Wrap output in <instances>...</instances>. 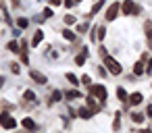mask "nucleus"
I'll return each instance as SVG.
<instances>
[{
    "mask_svg": "<svg viewBox=\"0 0 152 133\" xmlns=\"http://www.w3.org/2000/svg\"><path fill=\"white\" fill-rule=\"evenodd\" d=\"M104 65H106V69H108V73H113V75H121V65L115 60V58H110L108 54L104 56Z\"/></svg>",
    "mask_w": 152,
    "mask_h": 133,
    "instance_id": "nucleus-1",
    "label": "nucleus"
},
{
    "mask_svg": "<svg viewBox=\"0 0 152 133\" xmlns=\"http://www.w3.org/2000/svg\"><path fill=\"white\" fill-rule=\"evenodd\" d=\"M0 125H2L4 129H15V127H17V121H15L9 112H2V114H0Z\"/></svg>",
    "mask_w": 152,
    "mask_h": 133,
    "instance_id": "nucleus-2",
    "label": "nucleus"
},
{
    "mask_svg": "<svg viewBox=\"0 0 152 133\" xmlns=\"http://www.w3.org/2000/svg\"><path fill=\"white\" fill-rule=\"evenodd\" d=\"M90 94L96 96L98 100H106V87L104 85H90Z\"/></svg>",
    "mask_w": 152,
    "mask_h": 133,
    "instance_id": "nucleus-3",
    "label": "nucleus"
},
{
    "mask_svg": "<svg viewBox=\"0 0 152 133\" xmlns=\"http://www.w3.org/2000/svg\"><path fill=\"white\" fill-rule=\"evenodd\" d=\"M121 9H123V13H125L127 17H129V15H133V13H140V7H135V4L131 2V0H125Z\"/></svg>",
    "mask_w": 152,
    "mask_h": 133,
    "instance_id": "nucleus-4",
    "label": "nucleus"
},
{
    "mask_svg": "<svg viewBox=\"0 0 152 133\" xmlns=\"http://www.w3.org/2000/svg\"><path fill=\"white\" fill-rule=\"evenodd\" d=\"M119 9H121V7H119V2H113V4L108 7V11H106V19H108V21H113V19L117 17Z\"/></svg>",
    "mask_w": 152,
    "mask_h": 133,
    "instance_id": "nucleus-5",
    "label": "nucleus"
},
{
    "mask_svg": "<svg viewBox=\"0 0 152 133\" xmlns=\"http://www.w3.org/2000/svg\"><path fill=\"white\" fill-rule=\"evenodd\" d=\"M29 77H31L34 81H38V83H46V81H48V79H46V75H42V73H40V71H36V69H31V71H29Z\"/></svg>",
    "mask_w": 152,
    "mask_h": 133,
    "instance_id": "nucleus-6",
    "label": "nucleus"
},
{
    "mask_svg": "<svg viewBox=\"0 0 152 133\" xmlns=\"http://www.w3.org/2000/svg\"><path fill=\"white\" fill-rule=\"evenodd\" d=\"M142 100H144V98H142V94H137V92L129 96V104H131V106H137V104H142Z\"/></svg>",
    "mask_w": 152,
    "mask_h": 133,
    "instance_id": "nucleus-7",
    "label": "nucleus"
},
{
    "mask_svg": "<svg viewBox=\"0 0 152 133\" xmlns=\"http://www.w3.org/2000/svg\"><path fill=\"white\" fill-rule=\"evenodd\" d=\"M42 40H44V31H36V33H34V40H31V46H34V48L40 46Z\"/></svg>",
    "mask_w": 152,
    "mask_h": 133,
    "instance_id": "nucleus-8",
    "label": "nucleus"
},
{
    "mask_svg": "<svg viewBox=\"0 0 152 133\" xmlns=\"http://www.w3.org/2000/svg\"><path fill=\"white\" fill-rule=\"evenodd\" d=\"M77 116H81V118H92L94 112H92L90 108H79V110H77Z\"/></svg>",
    "mask_w": 152,
    "mask_h": 133,
    "instance_id": "nucleus-9",
    "label": "nucleus"
},
{
    "mask_svg": "<svg viewBox=\"0 0 152 133\" xmlns=\"http://www.w3.org/2000/svg\"><path fill=\"white\" fill-rule=\"evenodd\" d=\"M133 73H135V75H144V73H146V67H144V63H142V60L133 65Z\"/></svg>",
    "mask_w": 152,
    "mask_h": 133,
    "instance_id": "nucleus-10",
    "label": "nucleus"
},
{
    "mask_svg": "<svg viewBox=\"0 0 152 133\" xmlns=\"http://www.w3.org/2000/svg\"><path fill=\"white\" fill-rule=\"evenodd\" d=\"M86 102H88V108H90L92 112H98V110H100V106H98V104L94 102V96H92V98H88Z\"/></svg>",
    "mask_w": 152,
    "mask_h": 133,
    "instance_id": "nucleus-11",
    "label": "nucleus"
},
{
    "mask_svg": "<svg viewBox=\"0 0 152 133\" xmlns=\"http://www.w3.org/2000/svg\"><path fill=\"white\" fill-rule=\"evenodd\" d=\"M144 29H146V36H148V42H150V46H152V21H146V25H144Z\"/></svg>",
    "mask_w": 152,
    "mask_h": 133,
    "instance_id": "nucleus-12",
    "label": "nucleus"
},
{
    "mask_svg": "<svg viewBox=\"0 0 152 133\" xmlns=\"http://www.w3.org/2000/svg\"><path fill=\"white\" fill-rule=\"evenodd\" d=\"M117 96H119V100H123V102H129V96H127V92H125L123 87H119V89H117Z\"/></svg>",
    "mask_w": 152,
    "mask_h": 133,
    "instance_id": "nucleus-13",
    "label": "nucleus"
},
{
    "mask_svg": "<svg viewBox=\"0 0 152 133\" xmlns=\"http://www.w3.org/2000/svg\"><path fill=\"white\" fill-rule=\"evenodd\" d=\"M63 38L69 40V42H73V40H75V33H73L71 29H63Z\"/></svg>",
    "mask_w": 152,
    "mask_h": 133,
    "instance_id": "nucleus-14",
    "label": "nucleus"
},
{
    "mask_svg": "<svg viewBox=\"0 0 152 133\" xmlns=\"http://www.w3.org/2000/svg\"><path fill=\"white\" fill-rule=\"evenodd\" d=\"M65 98L75 100V98H81V94H79V92H75V89H71V92H65Z\"/></svg>",
    "mask_w": 152,
    "mask_h": 133,
    "instance_id": "nucleus-15",
    "label": "nucleus"
},
{
    "mask_svg": "<svg viewBox=\"0 0 152 133\" xmlns=\"http://www.w3.org/2000/svg\"><path fill=\"white\" fill-rule=\"evenodd\" d=\"M102 4H104V0H98V2H96V4L92 7V11H90V15H96V13H98V11L102 9Z\"/></svg>",
    "mask_w": 152,
    "mask_h": 133,
    "instance_id": "nucleus-16",
    "label": "nucleus"
},
{
    "mask_svg": "<svg viewBox=\"0 0 152 133\" xmlns=\"http://www.w3.org/2000/svg\"><path fill=\"white\" fill-rule=\"evenodd\" d=\"M21 125H23L25 129H34V127H36V125H34V121H31L29 116H27V118H23V123H21Z\"/></svg>",
    "mask_w": 152,
    "mask_h": 133,
    "instance_id": "nucleus-17",
    "label": "nucleus"
},
{
    "mask_svg": "<svg viewBox=\"0 0 152 133\" xmlns=\"http://www.w3.org/2000/svg\"><path fill=\"white\" fill-rule=\"evenodd\" d=\"M86 56H88V54H83V52H81V54H77V56H75V63H77V65L81 67V65L86 63Z\"/></svg>",
    "mask_w": 152,
    "mask_h": 133,
    "instance_id": "nucleus-18",
    "label": "nucleus"
},
{
    "mask_svg": "<svg viewBox=\"0 0 152 133\" xmlns=\"http://www.w3.org/2000/svg\"><path fill=\"white\" fill-rule=\"evenodd\" d=\"M67 79H69V81H71L73 85H79V79H77V77L73 75V73H67Z\"/></svg>",
    "mask_w": 152,
    "mask_h": 133,
    "instance_id": "nucleus-19",
    "label": "nucleus"
},
{
    "mask_svg": "<svg viewBox=\"0 0 152 133\" xmlns=\"http://www.w3.org/2000/svg\"><path fill=\"white\" fill-rule=\"evenodd\" d=\"M104 36H106V29H104V27H98V33H96V38H98V40H104Z\"/></svg>",
    "mask_w": 152,
    "mask_h": 133,
    "instance_id": "nucleus-20",
    "label": "nucleus"
},
{
    "mask_svg": "<svg viewBox=\"0 0 152 133\" xmlns=\"http://www.w3.org/2000/svg\"><path fill=\"white\" fill-rule=\"evenodd\" d=\"M11 52H19V46H17V42H9V46H7Z\"/></svg>",
    "mask_w": 152,
    "mask_h": 133,
    "instance_id": "nucleus-21",
    "label": "nucleus"
},
{
    "mask_svg": "<svg viewBox=\"0 0 152 133\" xmlns=\"http://www.w3.org/2000/svg\"><path fill=\"white\" fill-rule=\"evenodd\" d=\"M131 118H133L135 123H142V121H144V114H140V112H133V114H131Z\"/></svg>",
    "mask_w": 152,
    "mask_h": 133,
    "instance_id": "nucleus-22",
    "label": "nucleus"
},
{
    "mask_svg": "<svg viewBox=\"0 0 152 133\" xmlns=\"http://www.w3.org/2000/svg\"><path fill=\"white\" fill-rule=\"evenodd\" d=\"M65 23H67V25H73V23H75V17H73V15H67V17H65Z\"/></svg>",
    "mask_w": 152,
    "mask_h": 133,
    "instance_id": "nucleus-23",
    "label": "nucleus"
},
{
    "mask_svg": "<svg viewBox=\"0 0 152 133\" xmlns=\"http://www.w3.org/2000/svg\"><path fill=\"white\" fill-rule=\"evenodd\" d=\"M25 100H29V102H31V100H36V94L27 89V92H25Z\"/></svg>",
    "mask_w": 152,
    "mask_h": 133,
    "instance_id": "nucleus-24",
    "label": "nucleus"
},
{
    "mask_svg": "<svg viewBox=\"0 0 152 133\" xmlns=\"http://www.w3.org/2000/svg\"><path fill=\"white\" fill-rule=\"evenodd\" d=\"M61 98H63V92H54L52 94V102H58Z\"/></svg>",
    "mask_w": 152,
    "mask_h": 133,
    "instance_id": "nucleus-25",
    "label": "nucleus"
},
{
    "mask_svg": "<svg viewBox=\"0 0 152 133\" xmlns=\"http://www.w3.org/2000/svg\"><path fill=\"white\" fill-rule=\"evenodd\" d=\"M75 4H77V0H65V7L67 9H73Z\"/></svg>",
    "mask_w": 152,
    "mask_h": 133,
    "instance_id": "nucleus-26",
    "label": "nucleus"
},
{
    "mask_svg": "<svg viewBox=\"0 0 152 133\" xmlns=\"http://www.w3.org/2000/svg\"><path fill=\"white\" fill-rule=\"evenodd\" d=\"M27 23H29L27 19H19V21H17V25H19V27H27Z\"/></svg>",
    "mask_w": 152,
    "mask_h": 133,
    "instance_id": "nucleus-27",
    "label": "nucleus"
},
{
    "mask_svg": "<svg viewBox=\"0 0 152 133\" xmlns=\"http://www.w3.org/2000/svg\"><path fill=\"white\" fill-rule=\"evenodd\" d=\"M86 29H88V23H81V25H79V27H77V31H79V33H83V31H86Z\"/></svg>",
    "mask_w": 152,
    "mask_h": 133,
    "instance_id": "nucleus-28",
    "label": "nucleus"
},
{
    "mask_svg": "<svg viewBox=\"0 0 152 133\" xmlns=\"http://www.w3.org/2000/svg\"><path fill=\"white\" fill-rule=\"evenodd\" d=\"M81 83H83V85H92V83H90V77H88V75H83V77H81Z\"/></svg>",
    "mask_w": 152,
    "mask_h": 133,
    "instance_id": "nucleus-29",
    "label": "nucleus"
},
{
    "mask_svg": "<svg viewBox=\"0 0 152 133\" xmlns=\"http://www.w3.org/2000/svg\"><path fill=\"white\" fill-rule=\"evenodd\" d=\"M119 125H121V121H119V112H117V116H115V123H113V127H115V129H119Z\"/></svg>",
    "mask_w": 152,
    "mask_h": 133,
    "instance_id": "nucleus-30",
    "label": "nucleus"
},
{
    "mask_svg": "<svg viewBox=\"0 0 152 133\" xmlns=\"http://www.w3.org/2000/svg\"><path fill=\"white\" fill-rule=\"evenodd\" d=\"M44 17H46V19L52 17V9H46V11H44Z\"/></svg>",
    "mask_w": 152,
    "mask_h": 133,
    "instance_id": "nucleus-31",
    "label": "nucleus"
},
{
    "mask_svg": "<svg viewBox=\"0 0 152 133\" xmlns=\"http://www.w3.org/2000/svg\"><path fill=\"white\" fill-rule=\"evenodd\" d=\"M11 69H13V73H19V65H15V63H13V65H11Z\"/></svg>",
    "mask_w": 152,
    "mask_h": 133,
    "instance_id": "nucleus-32",
    "label": "nucleus"
},
{
    "mask_svg": "<svg viewBox=\"0 0 152 133\" xmlns=\"http://www.w3.org/2000/svg\"><path fill=\"white\" fill-rule=\"evenodd\" d=\"M61 2H63V0H50V4H52V7H58Z\"/></svg>",
    "mask_w": 152,
    "mask_h": 133,
    "instance_id": "nucleus-33",
    "label": "nucleus"
},
{
    "mask_svg": "<svg viewBox=\"0 0 152 133\" xmlns=\"http://www.w3.org/2000/svg\"><path fill=\"white\" fill-rule=\"evenodd\" d=\"M2 83H4V79H2V77H0V87H2Z\"/></svg>",
    "mask_w": 152,
    "mask_h": 133,
    "instance_id": "nucleus-34",
    "label": "nucleus"
},
{
    "mask_svg": "<svg viewBox=\"0 0 152 133\" xmlns=\"http://www.w3.org/2000/svg\"><path fill=\"white\" fill-rule=\"evenodd\" d=\"M77 2H79V0H77Z\"/></svg>",
    "mask_w": 152,
    "mask_h": 133,
    "instance_id": "nucleus-35",
    "label": "nucleus"
}]
</instances>
